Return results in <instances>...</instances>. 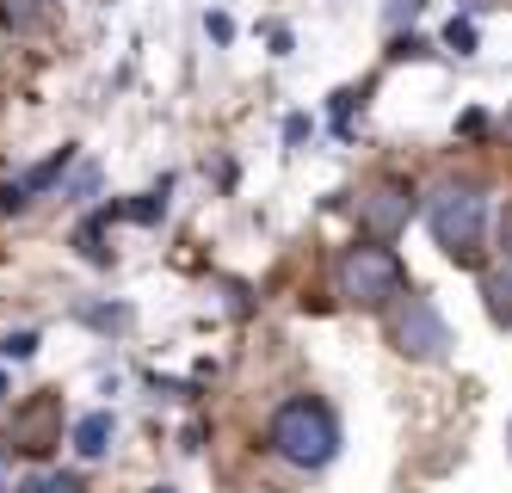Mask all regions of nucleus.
<instances>
[{"mask_svg":"<svg viewBox=\"0 0 512 493\" xmlns=\"http://www.w3.org/2000/svg\"><path fill=\"white\" fill-rule=\"evenodd\" d=\"M266 444H272V457H284L290 469H327V463L340 457V420H334V407H327V401L290 395L272 413Z\"/></svg>","mask_w":512,"mask_h":493,"instance_id":"1","label":"nucleus"},{"mask_svg":"<svg viewBox=\"0 0 512 493\" xmlns=\"http://www.w3.org/2000/svg\"><path fill=\"white\" fill-rule=\"evenodd\" d=\"M334 284L346 302H358V309H389V302L408 290V265H401L395 247L383 241H352L334 265Z\"/></svg>","mask_w":512,"mask_h":493,"instance_id":"2","label":"nucleus"},{"mask_svg":"<svg viewBox=\"0 0 512 493\" xmlns=\"http://www.w3.org/2000/svg\"><path fill=\"white\" fill-rule=\"evenodd\" d=\"M426 229L457 265H475L482 259V229H488V198L475 185H457V179L438 185L426 198Z\"/></svg>","mask_w":512,"mask_h":493,"instance_id":"3","label":"nucleus"},{"mask_svg":"<svg viewBox=\"0 0 512 493\" xmlns=\"http://www.w3.org/2000/svg\"><path fill=\"white\" fill-rule=\"evenodd\" d=\"M389 339H395V352L414 358V364H438V358L451 352V327H445V315H438L426 296H414V290L389 302Z\"/></svg>","mask_w":512,"mask_h":493,"instance_id":"4","label":"nucleus"},{"mask_svg":"<svg viewBox=\"0 0 512 493\" xmlns=\"http://www.w3.org/2000/svg\"><path fill=\"white\" fill-rule=\"evenodd\" d=\"M358 216H364V229H371V241H389L395 229H408L414 192H408V185H377L371 198H358Z\"/></svg>","mask_w":512,"mask_h":493,"instance_id":"5","label":"nucleus"},{"mask_svg":"<svg viewBox=\"0 0 512 493\" xmlns=\"http://www.w3.org/2000/svg\"><path fill=\"white\" fill-rule=\"evenodd\" d=\"M482 302H488L494 327H512V265H500V272L482 278Z\"/></svg>","mask_w":512,"mask_h":493,"instance_id":"6","label":"nucleus"},{"mask_svg":"<svg viewBox=\"0 0 512 493\" xmlns=\"http://www.w3.org/2000/svg\"><path fill=\"white\" fill-rule=\"evenodd\" d=\"M112 413H87V420H75V450L81 457H105V450H112Z\"/></svg>","mask_w":512,"mask_h":493,"instance_id":"7","label":"nucleus"},{"mask_svg":"<svg viewBox=\"0 0 512 493\" xmlns=\"http://www.w3.org/2000/svg\"><path fill=\"white\" fill-rule=\"evenodd\" d=\"M68 161H75V148H62V155H50L44 167H31V179H25V198H31V192H44V185H56V179L68 173Z\"/></svg>","mask_w":512,"mask_h":493,"instance_id":"8","label":"nucleus"},{"mask_svg":"<svg viewBox=\"0 0 512 493\" xmlns=\"http://www.w3.org/2000/svg\"><path fill=\"white\" fill-rule=\"evenodd\" d=\"M31 352H38V333H7L0 339V358H13V364H25Z\"/></svg>","mask_w":512,"mask_h":493,"instance_id":"9","label":"nucleus"},{"mask_svg":"<svg viewBox=\"0 0 512 493\" xmlns=\"http://www.w3.org/2000/svg\"><path fill=\"white\" fill-rule=\"evenodd\" d=\"M75 487H81L75 475H31L19 493H75Z\"/></svg>","mask_w":512,"mask_h":493,"instance_id":"10","label":"nucleus"},{"mask_svg":"<svg viewBox=\"0 0 512 493\" xmlns=\"http://www.w3.org/2000/svg\"><path fill=\"white\" fill-rule=\"evenodd\" d=\"M445 44H451L457 56H475V25H469V19H451V31H445Z\"/></svg>","mask_w":512,"mask_h":493,"instance_id":"11","label":"nucleus"},{"mask_svg":"<svg viewBox=\"0 0 512 493\" xmlns=\"http://www.w3.org/2000/svg\"><path fill=\"white\" fill-rule=\"evenodd\" d=\"M31 198H25V185H0V210H25Z\"/></svg>","mask_w":512,"mask_h":493,"instance_id":"12","label":"nucleus"},{"mask_svg":"<svg viewBox=\"0 0 512 493\" xmlns=\"http://www.w3.org/2000/svg\"><path fill=\"white\" fill-rule=\"evenodd\" d=\"M500 253H506V265H512V204H506V216H500Z\"/></svg>","mask_w":512,"mask_h":493,"instance_id":"13","label":"nucleus"},{"mask_svg":"<svg viewBox=\"0 0 512 493\" xmlns=\"http://www.w3.org/2000/svg\"><path fill=\"white\" fill-rule=\"evenodd\" d=\"M420 13V0H395V7H389V19H414Z\"/></svg>","mask_w":512,"mask_h":493,"instance_id":"14","label":"nucleus"},{"mask_svg":"<svg viewBox=\"0 0 512 493\" xmlns=\"http://www.w3.org/2000/svg\"><path fill=\"white\" fill-rule=\"evenodd\" d=\"M0 493H7V444H0Z\"/></svg>","mask_w":512,"mask_h":493,"instance_id":"15","label":"nucleus"},{"mask_svg":"<svg viewBox=\"0 0 512 493\" xmlns=\"http://www.w3.org/2000/svg\"><path fill=\"white\" fill-rule=\"evenodd\" d=\"M149 493H179V487H149Z\"/></svg>","mask_w":512,"mask_h":493,"instance_id":"16","label":"nucleus"},{"mask_svg":"<svg viewBox=\"0 0 512 493\" xmlns=\"http://www.w3.org/2000/svg\"><path fill=\"white\" fill-rule=\"evenodd\" d=\"M0 395H7V376H0Z\"/></svg>","mask_w":512,"mask_h":493,"instance_id":"17","label":"nucleus"},{"mask_svg":"<svg viewBox=\"0 0 512 493\" xmlns=\"http://www.w3.org/2000/svg\"><path fill=\"white\" fill-rule=\"evenodd\" d=\"M469 7H482V0H469Z\"/></svg>","mask_w":512,"mask_h":493,"instance_id":"18","label":"nucleus"}]
</instances>
